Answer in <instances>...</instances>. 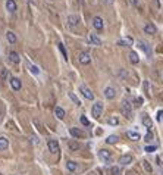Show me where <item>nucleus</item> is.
<instances>
[{"mask_svg": "<svg viewBox=\"0 0 163 175\" xmlns=\"http://www.w3.org/2000/svg\"><path fill=\"white\" fill-rule=\"evenodd\" d=\"M131 108H132V105L129 103V100L123 99V100H122V105H120V112L123 113V116H126V118H131V115H132V112H131Z\"/></svg>", "mask_w": 163, "mask_h": 175, "instance_id": "obj_1", "label": "nucleus"}, {"mask_svg": "<svg viewBox=\"0 0 163 175\" xmlns=\"http://www.w3.org/2000/svg\"><path fill=\"white\" fill-rule=\"evenodd\" d=\"M91 113H93V116H94L96 119H99V118L101 116V113H103V103H101V102L94 103V105H93V109H91Z\"/></svg>", "mask_w": 163, "mask_h": 175, "instance_id": "obj_2", "label": "nucleus"}, {"mask_svg": "<svg viewBox=\"0 0 163 175\" xmlns=\"http://www.w3.org/2000/svg\"><path fill=\"white\" fill-rule=\"evenodd\" d=\"M137 44H138V47H140V49H141V50H142V52L148 56V57L151 56V49H150L148 43H145V41H142V40H138V41H137Z\"/></svg>", "mask_w": 163, "mask_h": 175, "instance_id": "obj_3", "label": "nucleus"}, {"mask_svg": "<svg viewBox=\"0 0 163 175\" xmlns=\"http://www.w3.org/2000/svg\"><path fill=\"white\" fill-rule=\"evenodd\" d=\"M79 91L82 93V96H84L87 100H93V99H94V94L91 93V90L88 89V87H85V85H81V87H79Z\"/></svg>", "mask_w": 163, "mask_h": 175, "instance_id": "obj_4", "label": "nucleus"}, {"mask_svg": "<svg viewBox=\"0 0 163 175\" xmlns=\"http://www.w3.org/2000/svg\"><path fill=\"white\" fill-rule=\"evenodd\" d=\"M104 97L107 100H113L116 97V90L113 89V87H106L104 89Z\"/></svg>", "mask_w": 163, "mask_h": 175, "instance_id": "obj_5", "label": "nucleus"}, {"mask_svg": "<svg viewBox=\"0 0 163 175\" xmlns=\"http://www.w3.org/2000/svg\"><path fill=\"white\" fill-rule=\"evenodd\" d=\"M47 147H49V150H50L53 154H57V153H59V143H57L56 140H49Z\"/></svg>", "mask_w": 163, "mask_h": 175, "instance_id": "obj_6", "label": "nucleus"}, {"mask_svg": "<svg viewBox=\"0 0 163 175\" xmlns=\"http://www.w3.org/2000/svg\"><path fill=\"white\" fill-rule=\"evenodd\" d=\"M99 156L106 162V163H110L112 162V154H110V152H107L106 149H101V150H99Z\"/></svg>", "mask_w": 163, "mask_h": 175, "instance_id": "obj_7", "label": "nucleus"}, {"mask_svg": "<svg viewBox=\"0 0 163 175\" xmlns=\"http://www.w3.org/2000/svg\"><path fill=\"white\" fill-rule=\"evenodd\" d=\"M9 82H11V87L15 90V91H19L21 90V87H22V84H21V79L19 78H15V77H12L11 79H9Z\"/></svg>", "mask_w": 163, "mask_h": 175, "instance_id": "obj_8", "label": "nucleus"}, {"mask_svg": "<svg viewBox=\"0 0 163 175\" xmlns=\"http://www.w3.org/2000/svg\"><path fill=\"white\" fill-rule=\"evenodd\" d=\"M78 60H79V63H81V65H88V63L91 62V57H90V55H88V53L82 52V53H79Z\"/></svg>", "mask_w": 163, "mask_h": 175, "instance_id": "obj_9", "label": "nucleus"}, {"mask_svg": "<svg viewBox=\"0 0 163 175\" xmlns=\"http://www.w3.org/2000/svg\"><path fill=\"white\" fill-rule=\"evenodd\" d=\"M93 27L97 30V31H101L103 30V19L100 18V16H96V18H93Z\"/></svg>", "mask_w": 163, "mask_h": 175, "instance_id": "obj_10", "label": "nucleus"}, {"mask_svg": "<svg viewBox=\"0 0 163 175\" xmlns=\"http://www.w3.org/2000/svg\"><path fill=\"white\" fill-rule=\"evenodd\" d=\"M69 134H71L74 138H82V137H84V132H82V131H79V130H78V128H75V127L69 128Z\"/></svg>", "mask_w": 163, "mask_h": 175, "instance_id": "obj_11", "label": "nucleus"}, {"mask_svg": "<svg viewBox=\"0 0 163 175\" xmlns=\"http://www.w3.org/2000/svg\"><path fill=\"white\" fill-rule=\"evenodd\" d=\"M68 22H69V27H77L79 24V16L78 15H69Z\"/></svg>", "mask_w": 163, "mask_h": 175, "instance_id": "obj_12", "label": "nucleus"}, {"mask_svg": "<svg viewBox=\"0 0 163 175\" xmlns=\"http://www.w3.org/2000/svg\"><path fill=\"white\" fill-rule=\"evenodd\" d=\"M131 162H132V156L131 154H122L119 157V163L120 165H129Z\"/></svg>", "mask_w": 163, "mask_h": 175, "instance_id": "obj_13", "label": "nucleus"}, {"mask_svg": "<svg viewBox=\"0 0 163 175\" xmlns=\"http://www.w3.org/2000/svg\"><path fill=\"white\" fill-rule=\"evenodd\" d=\"M156 27L153 25V24H145L144 25V33L145 34H150V35H153V34H156Z\"/></svg>", "mask_w": 163, "mask_h": 175, "instance_id": "obj_14", "label": "nucleus"}, {"mask_svg": "<svg viewBox=\"0 0 163 175\" xmlns=\"http://www.w3.org/2000/svg\"><path fill=\"white\" fill-rule=\"evenodd\" d=\"M118 46H120V47H129V46H132V38H131V37H126V38H123V40H119V41H118Z\"/></svg>", "mask_w": 163, "mask_h": 175, "instance_id": "obj_15", "label": "nucleus"}, {"mask_svg": "<svg viewBox=\"0 0 163 175\" xmlns=\"http://www.w3.org/2000/svg\"><path fill=\"white\" fill-rule=\"evenodd\" d=\"M9 60L12 62V63H19V60H21V57H19V55L16 53V52H11L9 53Z\"/></svg>", "mask_w": 163, "mask_h": 175, "instance_id": "obj_16", "label": "nucleus"}, {"mask_svg": "<svg viewBox=\"0 0 163 175\" xmlns=\"http://www.w3.org/2000/svg\"><path fill=\"white\" fill-rule=\"evenodd\" d=\"M126 137H128L129 140H132V141H137V140L141 138V135H140L137 131H128V132H126Z\"/></svg>", "mask_w": 163, "mask_h": 175, "instance_id": "obj_17", "label": "nucleus"}, {"mask_svg": "<svg viewBox=\"0 0 163 175\" xmlns=\"http://www.w3.org/2000/svg\"><path fill=\"white\" fill-rule=\"evenodd\" d=\"M88 38H90V43H93L94 46H101V40H100L96 34H90Z\"/></svg>", "mask_w": 163, "mask_h": 175, "instance_id": "obj_18", "label": "nucleus"}, {"mask_svg": "<svg viewBox=\"0 0 163 175\" xmlns=\"http://www.w3.org/2000/svg\"><path fill=\"white\" fill-rule=\"evenodd\" d=\"M6 9H8L9 12H15V11H16L15 0H8V2H6Z\"/></svg>", "mask_w": 163, "mask_h": 175, "instance_id": "obj_19", "label": "nucleus"}, {"mask_svg": "<svg viewBox=\"0 0 163 175\" xmlns=\"http://www.w3.org/2000/svg\"><path fill=\"white\" fill-rule=\"evenodd\" d=\"M9 147V140L6 137H0V150H6Z\"/></svg>", "mask_w": 163, "mask_h": 175, "instance_id": "obj_20", "label": "nucleus"}, {"mask_svg": "<svg viewBox=\"0 0 163 175\" xmlns=\"http://www.w3.org/2000/svg\"><path fill=\"white\" fill-rule=\"evenodd\" d=\"M55 115H56L57 119H63V118H65V111H63L60 106H57V108L55 109Z\"/></svg>", "mask_w": 163, "mask_h": 175, "instance_id": "obj_21", "label": "nucleus"}, {"mask_svg": "<svg viewBox=\"0 0 163 175\" xmlns=\"http://www.w3.org/2000/svg\"><path fill=\"white\" fill-rule=\"evenodd\" d=\"M6 38H8V41H9L11 44H15V43H16V35H15L12 31H8V33H6Z\"/></svg>", "mask_w": 163, "mask_h": 175, "instance_id": "obj_22", "label": "nucleus"}, {"mask_svg": "<svg viewBox=\"0 0 163 175\" xmlns=\"http://www.w3.org/2000/svg\"><path fill=\"white\" fill-rule=\"evenodd\" d=\"M129 62L134 63V65H137V63L140 62V57H138V55H137L135 52H131V53H129Z\"/></svg>", "mask_w": 163, "mask_h": 175, "instance_id": "obj_23", "label": "nucleus"}, {"mask_svg": "<svg viewBox=\"0 0 163 175\" xmlns=\"http://www.w3.org/2000/svg\"><path fill=\"white\" fill-rule=\"evenodd\" d=\"M142 124H144L147 128H151V127H153V121L150 119L148 115H142Z\"/></svg>", "mask_w": 163, "mask_h": 175, "instance_id": "obj_24", "label": "nucleus"}, {"mask_svg": "<svg viewBox=\"0 0 163 175\" xmlns=\"http://www.w3.org/2000/svg\"><path fill=\"white\" fill-rule=\"evenodd\" d=\"M66 168H68V171H71V172H75V171L78 169V165H77V162H74V160H69V162L66 163Z\"/></svg>", "mask_w": 163, "mask_h": 175, "instance_id": "obj_25", "label": "nucleus"}, {"mask_svg": "<svg viewBox=\"0 0 163 175\" xmlns=\"http://www.w3.org/2000/svg\"><path fill=\"white\" fill-rule=\"evenodd\" d=\"M118 140H119L118 135H109V137L106 138V143H107V144H116Z\"/></svg>", "mask_w": 163, "mask_h": 175, "instance_id": "obj_26", "label": "nucleus"}, {"mask_svg": "<svg viewBox=\"0 0 163 175\" xmlns=\"http://www.w3.org/2000/svg\"><path fill=\"white\" fill-rule=\"evenodd\" d=\"M69 149L72 150V152H77V150H79L81 149V146H79V143H77V141H69Z\"/></svg>", "mask_w": 163, "mask_h": 175, "instance_id": "obj_27", "label": "nucleus"}, {"mask_svg": "<svg viewBox=\"0 0 163 175\" xmlns=\"http://www.w3.org/2000/svg\"><path fill=\"white\" fill-rule=\"evenodd\" d=\"M107 124L115 127V125H118V124H119V118H118V116H110V118L107 119Z\"/></svg>", "mask_w": 163, "mask_h": 175, "instance_id": "obj_28", "label": "nucleus"}, {"mask_svg": "<svg viewBox=\"0 0 163 175\" xmlns=\"http://www.w3.org/2000/svg\"><path fill=\"white\" fill-rule=\"evenodd\" d=\"M59 50H60V53H62L63 59H65V60H68V53H66V49H65V46H63L62 43L59 44Z\"/></svg>", "mask_w": 163, "mask_h": 175, "instance_id": "obj_29", "label": "nucleus"}, {"mask_svg": "<svg viewBox=\"0 0 163 175\" xmlns=\"http://www.w3.org/2000/svg\"><path fill=\"white\" fill-rule=\"evenodd\" d=\"M79 121H81V124H82V125H85V127H90V121H88V118H87L85 115H81Z\"/></svg>", "mask_w": 163, "mask_h": 175, "instance_id": "obj_30", "label": "nucleus"}, {"mask_svg": "<svg viewBox=\"0 0 163 175\" xmlns=\"http://www.w3.org/2000/svg\"><path fill=\"white\" fill-rule=\"evenodd\" d=\"M142 166H144V169H145L148 174H151V172H153V168H151V165H150L147 160H144V162H142Z\"/></svg>", "mask_w": 163, "mask_h": 175, "instance_id": "obj_31", "label": "nucleus"}, {"mask_svg": "<svg viewBox=\"0 0 163 175\" xmlns=\"http://www.w3.org/2000/svg\"><path fill=\"white\" fill-rule=\"evenodd\" d=\"M30 71H31L34 75H38V74H40V69H38V66H35V65H30Z\"/></svg>", "mask_w": 163, "mask_h": 175, "instance_id": "obj_32", "label": "nucleus"}, {"mask_svg": "<svg viewBox=\"0 0 163 175\" xmlns=\"http://www.w3.org/2000/svg\"><path fill=\"white\" fill-rule=\"evenodd\" d=\"M69 97H71V100H74V102H75V105H78V106L81 105V103H79V100L77 99V96H75L74 93H69Z\"/></svg>", "mask_w": 163, "mask_h": 175, "instance_id": "obj_33", "label": "nucleus"}, {"mask_svg": "<svg viewBox=\"0 0 163 175\" xmlns=\"http://www.w3.org/2000/svg\"><path fill=\"white\" fill-rule=\"evenodd\" d=\"M144 152H147V153H153V152H156V146H147V147L144 149Z\"/></svg>", "mask_w": 163, "mask_h": 175, "instance_id": "obj_34", "label": "nucleus"}, {"mask_svg": "<svg viewBox=\"0 0 163 175\" xmlns=\"http://www.w3.org/2000/svg\"><path fill=\"white\" fill-rule=\"evenodd\" d=\"M112 175H120V171H119L118 166H113V168H112Z\"/></svg>", "mask_w": 163, "mask_h": 175, "instance_id": "obj_35", "label": "nucleus"}, {"mask_svg": "<svg viewBox=\"0 0 163 175\" xmlns=\"http://www.w3.org/2000/svg\"><path fill=\"white\" fill-rule=\"evenodd\" d=\"M141 105H142V99H141V97H137V99H135V106L138 108V106H141Z\"/></svg>", "mask_w": 163, "mask_h": 175, "instance_id": "obj_36", "label": "nucleus"}, {"mask_svg": "<svg viewBox=\"0 0 163 175\" xmlns=\"http://www.w3.org/2000/svg\"><path fill=\"white\" fill-rule=\"evenodd\" d=\"M151 138H153V134H151V132H150V131H148V132H147V135H145V137H144V140H145V141H150V140H151Z\"/></svg>", "mask_w": 163, "mask_h": 175, "instance_id": "obj_37", "label": "nucleus"}, {"mask_svg": "<svg viewBox=\"0 0 163 175\" xmlns=\"http://www.w3.org/2000/svg\"><path fill=\"white\" fill-rule=\"evenodd\" d=\"M6 77H8V71H6V69H3V72H2V79H5Z\"/></svg>", "mask_w": 163, "mask_h": 175, "instance_id": "obj_38", "label": "nucleus"}, {"mask_svg": "<svg viewBox=\"0 0 163 175\" xmlns=\"http://www.w3.org/2000/svg\"><path fill=\"white\" fill-rule=\"evenodd\" d=\"M129 3H131L132 6H137V3H138V2H137V0H129Z\"/></svg>", "mask_w": 163, "mask_h": 175, "instance_id": "obj_39", "label": "nucleus"}, {"mask_svg": "<svg viewBox=\"0 0 163 175\" xmlns=\"http://www.w3.org/2000/svg\"><path fill=\"white\" fill-rule=\"evenodd\" d=\"M33 143L37 144V143H40V140H37V137H33Z\"/></svg>", "mask_w": 163, "mask_h": 175, "instance_id": "obj_40", "label": "nucleus"}, {"mask_svg": "<svg viewBox=\"0 0 163 175\" xmlns=\"http://www.w3.org/2000/svg\"><path fill=\"white\" fill-rule=\"evenodd\" d=\"M162 172H163V171H162Z\"/></svg>", "mask_w": 163, "mask_h": 175, "instance_id": "obj_41", "label": "nucleus"}]
</instances>
